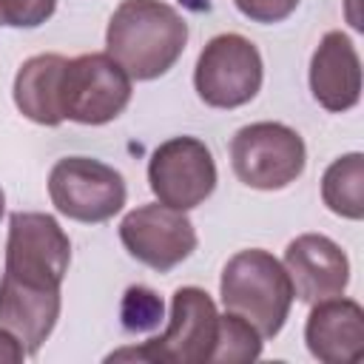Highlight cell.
<instances>
[{
	"mask_svg": "<svg viewBox=\"0 0 364 364\" xmlns=\"http://www.w3.org/2000/svg\"><path fill=\"white\" fill-rule=\"evenodd\" d=\"M3 210H6V193H3V188H0V216H3Z\"/></svg>",
	"mask_w": 364,
	"mask_h": 364,
	"instance_id": "cell-21",
	"label": "cell"
},
{
	"mask_svg": "<svg viewBox=\"0 0 364 364\" xmlns=\"http://www.w3.org/2000/svg\"><path fill=\"white\" fill-rule=\"evenodd\" d=\"M188 46L185 17L162 0H122L105 28V51L131 80L168 74Z\"/></svg>",
	"mask_w": 364,
	"mask_h": 364,
	"instance_id": "cell-1",
	"label": "cell"
},
{
	"mask_svg": "<svg viewBox=\"0 0 364 364\" xmlns=\"http://www.w3.org/2000/svg\"><path fill=\"white\" fill-rule=\"evenodd\" d=\"M262 336L259 330L245 321L242 316L225 310V316H219V333H216V344L210 353V364H245V361H256L262 355Z\"/></svg>",
	"mask_w": 364,
	"mask_h": 364,
	"instance_id": "cell-16",
	"label": "cell"
},
{
	"mask_svg": "<svg viewBox=\"0 0 364 364\" xmlns=\"http://www.w3.org/2000/svg\"><path fill=\"white\" fill-rule=\"evenodd\" d=\"M284 270L293 293L304 304L341 296L350 284L347 253L324 233H301L284 247Z\"/></svg>",
	"mask_w": 364,
	"mask_h": 364,
	"instance_id": "cell-11",
	"label": "cell"
},
{
	"mask_svg": "<svg viewBox=\"0 0 364 364\" xmlns=\"http://www.w3.org/2000/svg\"><path fill=\"white\" fill-rule=\"evenodd\" d=\"M68 57L63 54H34L28 57L14 77V105L17 111L37 122V125H60L63 111H60V74Z\"/></svg>",
	"mask_w": 364,
	"mask_h": 364,
	"instance_id": "cell-14",
	"label": "cell"
},
{
	"mask_svg": "<svg viewBox=\"0 0 364 364\" xmlns=\"http://www.w3.org/2000/svg\"><path fill=\"white\" fill-rule=\"evenodd\" d=\"M68 233L51 213L14 210L9 216L6 262L0 279L37 290H60L68 273Z\"/></svg>",
	"mask_w": 364,
	"mask_h": 364,
	"instance_id": "cell-4",
	"label": "cell"
},
{
	"mask_svg": "<svg viewBox=\"0 0 364 364\" xmlns=\"http://www.w3.org/2000/svg\"><path fill=\"white\" fill-rule=\"evenodd\" d=\"M162 321V301L151 287H128L122 299V327L131 333L154 330Z\"/></svg>",
	"mask_w": 364,
	"mask_h": 364,
	"instance_id": "cell-17",
	"label": "cell"
},
{
	"mask_svg": "<svg viewBox=\"0 0 364 364\" xmlns=\"http://www.w3.org/2000/svg\"><path fill=\"white\" fill-rule=\"evenodd\" d=\"M26 355H28V353H26L23 341H20L11 330H6V327L0 324V364H20Z\"/></svg>",
	"mask_w": 364,
	"mask_h": 364,
	"instance_id": "cell-20",
	"label": "cell"
},
{
	"mask_svg": "<svg viewBox=\"0 0 364 364\" xmlns=\"http://www.w3.org/2000/svg\"><path fill=\"white\" fill-rule=\"evenodd\" d=\"M219 299L225 310L250 321L262 338H273L284 327L296 293L284 264L273 253L247 247L233 253L222 267Z\"/></svg>",
	"mask_w": 364,
	"mask_h": 364,
	"instance_id": "cell-2",
	"label": "cell"
},
{
	"mask_svg": "<svg viewBox=\"0 0 364 364\" xmlns=\"http://www.w3.org/2000/svg\"><path fill=\"white\" fill-rule=\"evenodd\" d=\"M310 91L313 100L344 114L361 100V60L353 40L344 31H327L310 57Z\"/></svg>",
	"mask_w": 364,
	"mask_h": 364,
	"instance_id": "cell-12",
	"label": "cell"
},
{
	"mask_svg": "<svg viewBox=\"0 0 364 364\" xmlns=\"http://www.w3.org/2000/svg\"><path fill=\"white\" fill-rule=\"evenodd\" d=\"M307 148L284 122H250L230 139V165L239 182L256 191H282L304 171Z\"/></svg>",
	"mask_w": 364,
	"mask_h": 364,
	"instance_id": "cell-6",
	"label": "cell"
},
{
	"mask_svg": "<svg viewBox=\"0 0 364 364\" xmlns=\"http://www.w3.org/2000/svg\"><path fill=\"white\" fill-rule=\"evenodd\" d=\"M301 0H233V6L253 23H282L287 20L296 9H299Z\"/></svg>",
	"mask_w": 364,
	"mask_h": 364,
	"instance_id": "cell-19",
	"label": "cell"
},
{
	"mask_svg": "<svg viewBox=\"0 0 364 364\" xmlns=\"http://www.w3.org/2000/svg\"><path fill=\"white\" fill-rule=\"evenodd\" d=\"M219 333L216 301L202 287H176L171 296L168 327L139 347L114 350L105 361H151V364H210Z\"/></svg>",
	"mask_w": 364,
	"mask_h": 364,
	"instance_id": "cell-3",
	"label": "cell"
},
{
	"mask_svg": "<svg viewBox=\"0 0 364 364\" xmlns=\"http://www.w3.org/2000/svg\"><path fill=\"white\" fill-rule=\"evenodd\" d=\"M321 199L341 219L358 222L364 216V156L358 151L327 165L321 176Z\"/></svg>",
	"mask_w": 364,
	"mask_h": 364,
	"instance_id": "cell-15",
	"label": "cell"
},
{
	"mask_svg": "<svg viewBox=\"0 0 364 364\" xmlns=\"http://www.w3.org/2000/svg\"><path fill=\"white\" fill-rule=\"evenodd\" d=\"M131 77L108 51H91L65 60L60 74L63 119L80 125H105L131 102Z\"/></svg>",
	"mask_w": 364,
	"mask_h": 364,
	"instance_id": "cell-5",
	"label": "cell"
},
{
	"mask_svg": "<svg viewBox=\"0 0 364 364\" xmlns=\"http://www.w3.org/2000/svg\"><path fill=\"white\" fill-rule=\"evenodd\" d=\"M128 188L117 168L91 156H63L48 173L51 205L82 225L114 219L125 205Z\"/></svg>",
	"mask_w": 364,
	"mask_h": 364,
	"instance_id": "cell-8",
	"label": "cell"
},
{
	"mask_svg": "<svg viewBox=\"0 0 364 364\" xmlns=\"http://www.w3.org/2000/svg\"><path fill=\"white\" fill-rule=\"evenodd\" d=\"M304 341L313 358L324 364L355 361L364 350V310L355 299H324L316 301L307 324Z\"/></svg>",
	"mask_w": 364,
	"mask_h": 364,
	"instance_id": "cell-13",
	"label": "cell"
},
{
	"mask_svg": "<svg viewBox=\"0 0 364 364\" xmlns=\"http://www.w3.org/2000/svg\"><path fill=\"white\" fill-rule=\"evenodd\" d=\"M264 80V65L259 48L242 34H216L205 43L193 68V88L199 100L210 108H239L247 105Z\"/></svg>",
	"mask_w": 364,
	"mask_h": 364,
	"instance_id": "cell-7",
	"label": "cell"
},
{
	"mask_svg": "<svg viewBox=\"0 0 364 364\" xmlns=\"http://www.w3.org/2000/svg\"><path fill=\"white\" fill-rule=\"evenodd\" d=\"M148 188L156 202L173 210L202 205L216 188V162L210 148L196 136H171L148 159Z\"/></svg>",
	"mask_w": 364,
	"mask_h": 364,
	"instance_id": "cell-9",
	"label": "cell"
},
{
	"mask_svg": "<svg viewBox=\"0 0 364 364\" xmlns=\"http://www.w3.org/2000/svg\"><path fill=\"white\" fill-rule=\"evenodd\" d=\"M57 9V0H0V20L11 28H37Z\"/></svg>",
	"mask_w": 364,
	"mask_h": 364,
	"instance_id": "cell-18",
	"label": "cell"
},
{
	"mask_svg": "<svg viewBox=\"0 0 364 364\" xmlns=\"http://www.w3.org/2000/svg\"><path fill=\"white\" fill-rule=\"evenodd\" d=\"M119 242L145 267L168 273L196 250V228L185 210L148 202L122 216Z\"/></svg>",
	"mask_w": 364,
	"mask_h": 364,
	"instance_id": "cell-10",
	"label": "cell"
},
{
	"mask_svg": "<svg viewBox=\"0 0 364 364\" xmlns=\"http://www.w3.org/2000/svg\"><path fill=\"white\" fill-rule=\"evenodd\" d=\"M0 26H3V20H0Z\"/></svg>",
	"mask_w": 364,
	"mask_h": 364,
	"instance_id": "cell-22",
	"label": "cell"
}]
</instances>
